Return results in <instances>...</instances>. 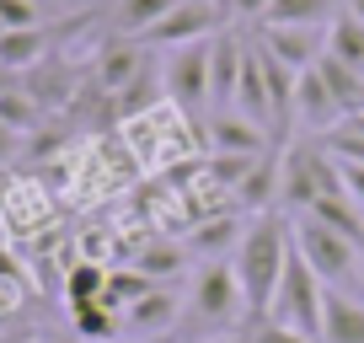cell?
I'll use <instances>...</instances> for the list:
<instances>
[{
    "label": "cell",
    "mask_w": 364,
    "mask_h": 343,
    "mask_svg": "<svg viewBox=\"0 0 364 343\" xmlns=\"http://www.w3.org/2000/svg\"><path fill=\"white\" fill-rule=\"evenodd\" d=\"M209 43H188V48H171L161 75H166V97L177 102V113H204L209 107Z\"/></svg>",
    "instance_id": "8992f818"
},
{
    "label": "cell",
    "mask_w": 364,
    "mask_h": 343,
    "mask_svg": "<svg viewBox=\"0 0 364 343\" xmlns=\"http://www.w3.org/2000/svg\"><path fill=\"white\" fill-rule=\"evenodd\" d=\"M150 290H156V285H150L139 268H113V274H107V290H102V306L113 311L118 322H124V311L134 306V300H145Z\"/></svg>",
    "instance_id": "ffe728a7"
},
{
    "label": "cell",
    "mask_w": 364,
    "mask_h": 343,
    "mask_svg": "<svg viewBox=\"0 0 364 343\" xmlns=\"http://www.w3.org/2000/svg\"><path fill=\"white\" fill-rule=\"evenodd\" d=\"M241 65H247V43H241L236 33H215V43H209V102L225 113V107H236V86H241Z\"/></svg>",
    "instance_id": "ba28073f"
},
{
    "label": "cell",
    "mask_w": 364,
    "mask_h": 343,
    "mask_svg": "<svg viewBox=\"0 0 364 343\" xmlns=\"http://www.w3.org/2000/svg\"><path fill=\"white\" fill-rule=\"evenodd\" d=\"M171 6H177V0H118L113 27H118L124 38H139V33H150V27H156Z\"/></svg>",
    "instance_id": "44dd1931"
},
{
    "label": "cell",
    "mask_w": 364,
    "mask_h": 343,
    "mask_svg": "<svg viewBox=\"0 0 364 343\" xmlns=\"http://www.w3.org/2000/svg\"><path fill=\"white\" fill-rule=\"evenodd\" d=\"M321 343H364V300H353L348 290H332L321 300Z\"/></svg>",
    "instance_id": "5bb4252c"
},
{
    "label": "cell",
    "mask_w": 364,
    "mask_h": 343,
    "mask_svg": "<svg viewBox=\"0 0 364 343\" xmlns=\"http://www.w3.org/2000/svg\"><path fill=\"white\" fill-rule=\"evenodd\" d=\"M70 322H75V338H91V343L124 338V322H118L102 300H91V306H70Z\"/></svg>",
    "instance_id": "7402d4cb"
},
{
    "label": "cell",
    "mask_w": 364,
    "mask_h": 343,
    "mask_svg": "<svg viewBox=\"0 0 364 343\" xmlns=\"http://www.w3.org/2000/svg\"><path fill=\"white\" fill-rule=\"evenodd\" d=\"M348 124H353V129H359V134H364V113H353V118H348Z\"/></svg>",
    "instance_id": "d6a6232c"
},
{
    "label": "cell",
    "mask_w": 364,
    "mask_h": 343,
    "mask_svg": "<svg viewBox=\"0 0 364 343\" xmlns=\"http://www.w3.org/2000/svg\"><path fill=\"white\" fill-rule=\"evenodd\" d=\"M43 11H38V0H0V27L6 33H22V27H38Z\"/></svg>",
    "instance_id": "4316f807"
},
{
    "label": "cell",
    "mask_w": 364,
    "mask_h": 343,
    "mask_svg": "<svg viewBox=\"0 0 364 343\" xmlns=\"http://www.w3.org/2000/svg\"><path fill=\"white\" fill-rule=\"evenodd\" d=\"M0 33H6V27H0Z\"/></svg>",
    "instance_id": "e575fe53"
},
{
    "label": "cell",
    "mask_w": 364,
    "mask_h": 343,
    "mask_svg": "<svg viewBox=\"0 0 364 343\" xmlns=\"http://www.w3.org/2000/svg\"><path fill=\"white\" fill-rule=\"evenodd\" d=\"M107 290V268L102 263H75L65 274V300L70 306H91V300H102Z\"/></svg>",
    "instance_id": "603a6c76"
},
{
    "label": "cell",
    "mask_w": 364,
    "mask_h": 343,
    "mask_svg": "<svg viewBox=\"0 0 364 343\" xmlns=\"http://www.w3.org/2000/svg\"><path fill=\"white\" fill-rule=\"evenodd\" d=\"M80 27H91V11H70V16H59V22H38V27H22V33H0V70L16 75V70L38 65L48 48L65 43V38L80 33Z\"/></svg>",
    "instance_id": "52a82bcc"
},
{
    "label": "cell",
    "mask_w": 364,
    "mask_h": 343,
    "mask_svg": "<svg viewBox=\"0 0 364 343\" xmlns=\"http://www.w3.org/2000/svg\"><path fill=\"white\" fill-rule=\"evenodd\" d=\"M11 139H16V129H6V124H0V161H6V150H11Z\"/></svg>",
    "instance_id": "4dcf8cb0"
},
{
    "label": "cell",
    "mask_w": 364,
    "mask_h": 343,
    "mask_svg": "<svg viewBox=\"0 0 364 343\" xmlns=\"http://www.w3.org/2000/svg\"><path fill=\"white\" fill-rule=\"evenodd\" d=\"M241 236H247V226H241L236 215H220V220H209V226H198L193 236H188V247L193 252H220V247H241Z\"/></svg>",
    "instance_id": "cb8c5ba5"
},
{
    "label": "cell",
    "mask_w": 364,
    "mask_h": 343,
    "mask_svg": "<svg viewBox=\"0 0 364 343\" xmlns=\"http://www.w3.org/2000/svg\"><path fill=\"white\" fill-rule=\"evenodd\" d=\"M204 139H209L215 156H268V150H279V145H268V129H257L252 118H241V113L204 118Z\"/></svg>",
    "instance_id": "9c48e42d"
},
{
    "label": "cell",
    "mask_w": 364,
    "mask_h": 343,
    "mask_svg": "<svg viewBox=\"0 0 364 343\" xmlns=\"http://www.w3.org/2000/svg\"><path fill=\"white\" fill-rule=\"evenodd\" d=\"M332 6H338V0H273L262 27H327L332 16H338Z\"/></svg>",
    "instance_id": "ac0fdd59"
},
{
    "label": "cell",
    "mask_w": 364,
    "mask_h": 343,
    "mask_svg": "<svg viewBox=\"0 0 364 343\" xmlns=\"http://www.w3.org/2000/svg\"><path fill=\"white\" fill-rule=\"evenodd\" d=\"M289 247H295V236H289V220L279 215V209L247 220V236H241L230 268H236V285H241V295H247L252 327L268 322L273 295H279V279H284V263H289Z\"/></svg>",
    "instance_id": "6da1fadb"
},
{
    "label": "cell",
    "mask_w": 364,
    "mask_h": 343,
    "mask_svg": "<svg viewBox=\"0 0 364 343\" xmlns=\"http://www.w3.org/2000/svg\"><path fill=\"white\" fill-rule=\"evenodd\" d=\"M321 300H327V285H321L316 268L300 258V247H289V263H284V279H279L268 322H284V327L306 332L311 343H321Z\"/></svg>",
    "instance_id": "3957f363"
},
{
    "label": "cell",
    "mask_w": 364,
    "mask_h": 343,
    "mask_svg": "<svg viewBox=\"0 0 364 343\" xmlns=\"http://www.w3.org/2000/svg\"><path fill=\"white\" fill-rule=\"evenodd\" d=\"M188 322L204 332H230L236 322H252L247 317V295L236 285V268L230 263H204L193 274V290H188Z\"/></svg>",
    "instance_id": "7a4b0ae2"
},
{
    "label": "cell",
    "mask_w": 364,
    "mask_h": 343,
    "mask_svg": "<svg viewBox=\"0 0 364 343\" xmlns=\"http://www.w3.org/2000/svg\"><path fill=\"white\" fill-rule=\"evenodd\" d=\"M220 6H225V16H257V22H262L273 0H220Z\"/></svg>",
    "instance_id": "f546056e"
},
{
    "label": "cell",
    "mask_w": 364,
    "mask_h": 343,
    "mask_svg": "<svg viewBox=\"0 0 364 343\" xmlns=\"http://www.w3.org/2000/svg\"><path fill=\"white\" fill-rule=\"evenodd\" d=\"M215 343H241V332H230V338H215Z\"/></svg>",
    "instance_id": "836d02e7"
},
{
    "label": "cell",
    "mask_w": 364,
    "mask_h": 343,
    "mask_svg": "<svg viewBox=\"0 0 364 343\" xmlns=\"http://www.w3.org/2000/svg\"><path fill=\"white\" fill-rule=\"evenodd\" d=\"M338 172H343V188H348V194L359 199V209H364V161H338Z\"/></svg>",
    "instance_id": "f1b7e54d"
},
{
    "label": "cell",
    "mask_w": 364,
    "mask_h": 343,
    "mask_svg": "<svg viewBox=\"0 0 364 343\" xmlns=\"http://www.w3.org/2000/svg\"><path fill=\"white\" fill-rule=\"evenodd\" d=\"M215 33H225V6L220 0H177L166 16H161L150 33H139L134 43H145V48H188V43H204V38H215Z\"/></svg>",
    "instance_id": "5b68a950"
},
{
    "label": "cell",
    "mask_w": 364,
    "mask_h": 343,
    "mask_svg": "<svg viewBox=\"0 0 364 343\" xmlns=\"http://www.w3.org/2000/svg\"><path fill=\"white\" fill-rule=\"evenodd\" d=\"M327 54L343 59V65H353V70H364V22L353 11H338L327 22Z\"/></svg>",
    "instance_id": "d6986e66"
},
{
    "label": "cell",
    "mask_w": 364,
    "mask_h": 343,
    "mask_svg": "<svg viewBox=\"0 0 364 343\" xmlns=\"http://www.w3.org/2000/svg\"><path fill=\"white\" fill-rule=\"evenodd\" d=\"M247 343H311V338L295 332V327H284V322H257V327L247 332Z\"/></svg>",
    "instance_id": "83f0119b"
},
{
    "label": "cell",
    "mask_w": 364,
    "mask_h": 343,
    "mask_svg": "<svg viewBox=\"0 0 364 343\" xmlns=\"http://www.w3.org/2000/svg\"><path fill=\"white\" fill-rule=\"evenodd\" d=\"M306 215H311V220H321L327 231H338V236H348V241H359V247H364V209H359V199H353L348 188L316 194Z\"/></svg>",
    "instance_id": "9a60e30c"
},
{
    "label": "cell",
    "mask_w": 364,
    "mask_h": 343,
    "mask_svg": "<svg viewBox=\"0 0 364 343\" xmlns=\"http://www.w3.org/2000/svg\"><path fill=\"white\" fill-rule=\"evenodd\" d=\"M134 268L150 279V285H161V279H177L182 268H188V247H166V241H161V247L139 252V258H134Z\"/></svg>",
    "instance_id": "d4e9b609"
},
{
    "label": "cell",
    "mask_w": 364,
    "mask_h": 343,
    "mask_svg": "<svg viewBox=\"0 0 364 343\" xmlns=\"http://www.w3.org/2000/svg\"><path fill=\"white\" fill-rule=\"evenodd\" d=\"M97 75H102L107 92H124V86L145 80V43H134V38H118L113 48H102V59H97Z\"/></svg>",
    "instance_id": "2e32d148"
},
{
    "label": "cell",
    "mask_w": 364,
    "mask_h": 343,
    "mask_svg": "<svg viewBox=\"0 0 364 343\" xmlns=\"http://www.w3.org/2000/svg\"><path fill=\"white\" fill-rule=\"evenodd\" d=\"M338 102H332V92H327V80L316 75V65L311 70H300V80H295V124L300 129H311V134H332L338 129Z\"/></svg>",
    "instance_id": "30bf717a"
},
{
    "label": "cell",
    "mask_w": 364,
    "mask_h": 343,
    "mask_svg": "<svg viewBox=\"0 0 364 343\" xmlns=\"http://www.w3.org/2000/svg\"><path fill=\"white\" fill-rule=\"evenodd\" d=\"M343 11H353V16H359V22H364V0H348V6H343Z\"/></svg>",
    "instance_id": "1f68e13d"
},
{
    "label": "cell",
    "mask_w": 364,
    "mask_h": 343,
    "mask_svg": "<svg viewBox=\"0 0 364 343\" xmlns=\"http://www.w3.org/2000/svg\"><path fill=\"white\" fill-rule=\"evenodd\" d=\"M289 236H295L300 258H306V263L316 268V279H321V285L343 290L353 274H359V241H348V236H338V231H327L321 220L295 215V220H289Z\"/></svg>",
    "instance_id": "277c9868"
},
{
    "label": "cell",
    "mask_w": 364,
    "mask_h": 343,
    "mask_svg": "<svg viewBox=\"0 0 364 343\" xmlns=\"http://www.w3.org/2000/svg\"><path fill=\"white\" fill-rule=\"evenodd\" d=\"M0 124H6V129H33V124H38L33 97H22V92H0Z\"/></svg>",
    "instance_id": "484cf974"
},
{
    "label": "cell",
    "mask_w": 364,
    "mask_h": 343,
    "mask_svg": "<svg viewBox=\"0 0 364 343\" xmlns=\"http://www.w3.org/2000/svg\"><path fill=\"white\" fill-rule=\"evenodd\" d=\"M316 75L327 80V92H332V102H338L343 118L364 113V70H353V65H343V59L321 54V59H316Z\"/></svg>",
    "instance_id": "e0dca14e"
},
{
    "label": "cell",
    "mask_w": 364,
    "mask_h": 343,
    "mask_svg": "<svg viewBox=\"0 0 364 343\" xmlns=\"http://www.w3.org/2000/svg\"><path fill=\"white\" fill-rule=\"evenodd\" d=\"M279 156H284V150H268V156H257L247 167V177H241L236 183V204L247 209V215H268L273 204H279Z\"/></svg>",
    "instance_id": "7c38bea8"
},
{
    "label": "cell",
    "mask_w": 364,
    "mask_h": 343,
    "mask_svg": "<svg viewBox=\"0 0 364 343\" xmlns=\"http://www.w3.org/2000/svg\"><path fill=\"white\" fill-rule=\"evenodd\" d=\"M268 54H279L289 70H311L327 54V27H262L257 38Z\"/></svg>",
    "instance_id": "8fae6325"
},
{
    "label": "cell",
    "mask_w": 364,
    "mask_h": 343,
    "mask_svg": "<svg viewBox=\"0 0 364 343\" xmlns=\"http://www.w3.org/2000/svg\"><path fill=\"white\" fill-rule=\"evenodd\" d=\"M177 317H182V300L156 285L145 300H134V306L124 311V338H156V332H166Z\"/></svg>",
    "instance_id": "4fadbf2b"
}]
</instances>
